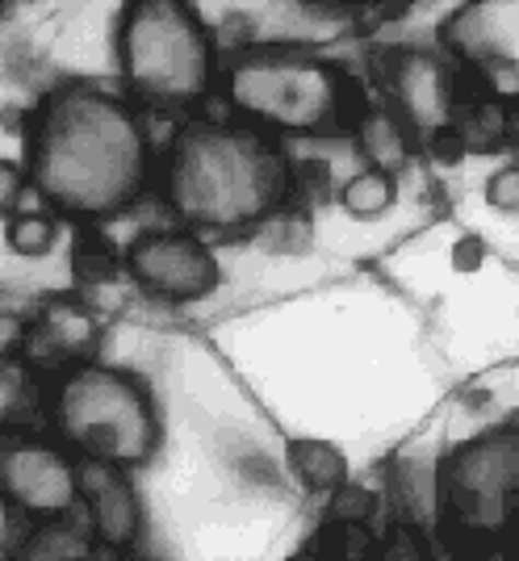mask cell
I'll return each instance as SVG.
<instances>
[{
  "label": "cell",
  "instance_id": "1",
  "mask_svg": "<svg viewBox=\"0 0 519 561\" xmlns=\"http://www.w3.org/2000/svg\"><path fill=\"white\" fill-rule=\"evenodd\" d=\"M25 176L64 218H118L147 185V130L118 93L89 80L55 84L25 126Z\"/></svg>",
  "mask_w": 519,
  "mask_h": 561
},
{
  "label": "cell",
  "instance_id": "2",
  "mask_svg": "<svg viewBox=\"0 0 519 561\" xmlns=\"http://www.w3.org/2000/svg\"><path fill=\"white\" fill-rule=\"evenodd\" d=\"M285 147L247 122H189L168 147L164 193L185 231L239 234L289 202Z\"/></svg>",
  "mask_w": 519,
  "mask_h": 561
},
{
  "label": "cell",
  "instance_id": "3",
  "mask_svg": "<svg viewBox=\"0 0 519 561\" xmlns=\"http://www.w3.org/2000/svg\"><path fill=\"white\" fill-rule=\"evenodd\" d=\"M227 101L264 135L327 139L348 135L365 117V89L335 59L289 43H256L231 55Z\"/></svg>",
  "mask_w": 519,
  "mask_h": 561
},
{
  "label": "cell",
  "instance_id": "4",
  "mask_svg": "<svg viewBox=\"0 0 519 561\" xmlns=\"http://www.w3.org/2000/svg\"><path fill=\"white\" fill-rule=\"evenodd\" d=\"M50 420L68 448L93 461L135 469L160 453V411L147 381L118 365L84 360L64 369L50 398Z\"/></svg>",
  "mask_w": 519,
  "mask_h": 561
},
{
  "label": "cell",
  "instance_id": "5",
  "mask_svg": "<svg viewBox=\"0 0 519 561\" xmlns=\"http://www.w3.org/2000/svg\"><path fill=\"white\" fill-rule=\"evenodd\" d=\"M118 64L139 101L189 110L214 84L210 30L185 0H130L118 18Z\"/></svg>",
  "mask_w": 519,
  "mask_h": 561
},
{
  "label": "cell",
  "instance_id": "6",
  "mask_svg": "<svg viewBox=\"0 0 519 561\" xmlns=\"http://www.w3.org/2000/svg\"><path fill=\"white\" fill-rule=\"evenodd\" d=\"M445 528L465 540H495L519 515V423L491 427L452 448L440 469Z\"/></svg>",
  "mask_w": 519,
  "mask_h": 561
},
{
  "label": "cell",
  "instance_id": "7",
  "mask_svg": "<svg viewBox=\"0 0 519 561\" xmlns=\"http://www.w3.org/2000/svg\"><path fill=\"white\" fill-rule=\"evenodd\" d=\"M440 43L498 101L519 96V0H473L440 25Z\"/></svg>",
  "mask_w": 519,
  "mask_h": 561
},
{
  "label": "cell",
  "instance_id": "8",
  "mask_svg": "<svg viewBox=\"0 0 519 561\" xmlns=\"http://www.w3.org/2000/svg\"><path fill=\"white\" fill-rule=\"evenodd\" d=\"M126 273L160 302H201L222 285V264L197 231H142L126 248Z\"/></svg>",
  "mask_w": 519,
  "mask_h": 561
},
{
  "label": "cell",
  "instance_id": "9",
  "mask_svg": "<svg viewBox=\"0 0 519 561\" xmlns=\"http://www.w3.org/2000/svg\"><path fill=\"white\" fill-rule=\"evenodd\" d=\"M385 89L390 110L399 114L406 135L431 142L449 135L457 122V76L440 55L427 50H394L385 55Z\"/></svg>",
  "mask_w": 519,
  "mask_h": 561
},
{
  "label": "cell",
  "instance_id": "10",
  "mask_svg": "<svg viewBox=\"0 0 519 561\" xmlns=\"http://www.w3.org/2000/svg\"><path fill=\"white\" fill-rule=\"evenodd\" d=\"M0 499L34 519H59L76 507V466L68 453L43 440L0 448Z\"/></svg>",
  "mask_w": 519,
  "mask_h": 561
},
{
  "label": "cell",
  "instance_id": "11",
  "mask_svg": "<svg viewBox=\"0 0 519 561\" xmlns=\"http://www.w3.org/2000/svg\"><path fill=\"white\" fill-rule=\"evenodd\" d=\"M76 491L89 503L93 537L105 549H130L139 540L142 512L126 469L109 466V461H93V457H80L76 461Z\"/></svg>",
  "mask_w": 519,
  "mask_h": 561
},
{
  "label": "cell",
  "instance_id": "12",
  "mask_svg": "<svg viewBox=\"0 0 519 561\" xmlns=\"http://www.w3.org/2000/svg\"><path fill=\"white\" fill-rule=\"evenodd\" d=\"M96 314L80 298H50L25 331V360L30 365H84L96 348Z\"/></svg>",
  "mask_w": 519,
  "mask_h": 561
},
{
  "label": "cell",
  "instance_id": "13",
  "mask_svg": "<svg viewBox=\"0 0 519 561\" xmlns=\"http://www.w3.org/2000/svg\"><path fill=\"white\" fill-rule=\"evenodd\" d=\"M285 457H289V469L302 478L307 491L335 494L348 486V457L327 440H289Z\"/></svg>",
  "mask_w": 519,
  "mask_h": 561
},
{
  "label": "cell",
  "instance_id": "14",
  "mask_svg": "<svg viewBox=\"0 0 519 561\" xmlns=\"http://www.w3.org/2000/svg\"><path fill=\"white\" fill-rule=\"evenodd\" d=\"M356 135H360V151L373 160V168L390 172V176H394V168H402L406 156H411V135H406V126H402L399 114H394L390 105L365 110Z\"/></svg>",
  "mask_w": 519,
  "mask_h": 561
},
{
  "label": "cell",
  "instance_id": "15",
  "mask_svg": "<svg viewBox=\"0 0 519 561\" xmlns=\"http://www.w3.org/2000/svg\"><path fill=\"white\" fill-rule=\"evenodd\" d=\"M89 553H93V533L47 519L25 537L18 561H89Z\"/></svg>",
  "mask_w": 519,
  "mask_h": 561
},
{
  "label": "cell",
  "instance_id": "16",
  "mask_svg": "<svg viewBox=\"0 0 519 561\" xmlns=\"http://www.w3.org/2000/svg\"><path fill=\"white\" fill-rule=\"evenodd\" d=\"M394 197H399V185L381 168H365V172H356L353 181L339 188V206L353 218H378V214L394 206Z\"/></svg>",
  "mask_w": 519,
  "mask_h": 561
},
{
  "label": "cell",
  "instance_id": "17",
  "mask_svg": "<svg viewBox=\"0 0 519 561\" xmlns=\"http://www.w3.org/2000/svg\"><path fill=\"white\" fill-rule=\"evenodd\" d=\"M71 268L84 285H101V280H114L126 268V256L118 248H109L105 234H80L76 248H71Z\"/></svg>",
  "mask_w": 519,
  "mask_h": 561
},
{
  "label": "cell",
  "instance_id": "18",
  "mask_svg": "<svg viewBox=\"0 0 519 561\" xmlns=\"http://www.w3.org/2000/svg\"><path fill=\"white\" fill-rule=\"evenodd\" d=\"M4 239H9V248H13L18 256L34 260V256H47L50 248H55L59 227H55V218H47V214L18 210L9 218V227H4Z\"/></svg>",
  "mask_w": 519,
  "mask_h": 561
},
{
  "label": "cell",
  "instance_id": "19",
  "mask_svg": "<svg viewBox=\"0 0 519 561\" xmlns=\"http://www.w3.org/2000/svg\"><path fill=\"white\" fill-rule=\"evenodd\" d=\"M378 561H427V545L419 537V528L415 524H399L385 537V545H381Z\"/></svg>",
  "mask_w": 519,
  "mask_h": 561
},
{
  "label": "cell",
  "instance_id": "20",
  "mask_svg": "<svg viewBox=\"0 0 519 561\" xmlns=\"http://www.w3.org/2000/svg\"><path fill=\"white\" fill-rule=\"evenodd\" d=\"M25 365H13V360H0V423L13 420L25 402Z\"/></svg>",
  "mask_w": 519,
  "mask_h": 561
},
{
  "label": "cell",
  "instance_id": "21",
  "mask_svg": "<svg viewBox=\"0 0 519 561\" xmlns=\"http://www.w3.org/2000/svg\"><path fill=\"white\" fill-rule=\"evenodd\" d=\"M369 512H373V494H365V491H353V486H344V491L331 494L327 519H331V524H360V519H365Z\"/></svg>",
  "mask_w": 519,
  "mask_h": 561
},
{
  "label": "cell",
  "instance_id": "22",
  "mask_svg": "<svg viewBox=\"0 0 519 561\" xmlns=\"http://www.w3.org/2000/svg\"><path fill=\"white\" fill-rule=\"evenodd\" d=\"M25 188H30V176H25V164L18 160H0V214H18Z\"/></svg>",
  "mask_w": 519,
  "mask_h": 561
},
{
  "label": "cell",
  "instance_id": "23",
  "mask_svg": "<svg viewBox=\"0 0 519 561\" xmlns=\"http://www.w3.org/2000/svg\"><path fill=\"white\" fill-rule=\"evenodd\" d=\"M486 202L495 210H519V168H498L495 176L486 181Z\"/></svg>",
  "mask_w": 519,
  "mask_h": 561
},
{
  "label": "cell",
  "instance_id": "24",
  "mask_svg": "<svg viewBox=\"0 0 519 561\" xmlns=\"http://www.w3.org/2000/svg\"><path fill=\"white\" fill-rule=\"evenodd\" d=\"M25 331H30V323H22L18 314H0V360H18L22 356Z\"/></svg>",
  "mask_w": 519,
  "mask_h": 561
},
{
  "label": "cell",
  "instance_id": "25",
  "mask_svg": "<svg viewBox=\"0 0 519 561\" xmlns=\"http://www.w3.org/2000/svg\"><path fill=\"white\" fill-rule=\"evenodd\" d=\"M4 545H9V503L0 499V561H4Z\"/></svg>",
  "mask_w": 519,
  "mask_h": 561
},
{
  "label": "cell",
  "instance_id": "26",
  "mask_svg": "<svg viewBox=\"0 0 519 561\" xmlns=\"http://www.w3.org/2000/svg\"><path fill=\"white\" fill-rule=\"evenodd\" d=\"M511 561H519V533H516V540H511Z\"/></svg>",
  "mask_w": 519,
  "mask_h": 561
},
{
  "label": "cell",
  "instance_id": "27",
  "mask_svg": "<svg viewBox=\"0 0 519 561\" xmlns=\"http://www.w3.org/2000/svg\"><path fill=\"white\" fill-rule=\"evenodd\" d=\"M0 18H4V4H0Z\"/></svg>",
  "mask_w": 519,
  "mask_h": 561
}]
</instances>
